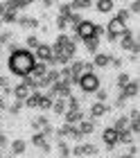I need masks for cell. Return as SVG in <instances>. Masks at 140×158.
<instances>
[{"instance_id":"1","label":"cell","mask_w":140,"mask_h":158,"mask_svg":"<svg viewBox=\"0 0 140 158\" xmlns=\"http://www.w3.org/2000/svg\"><path fill=\"white\" fill-rule=\"evenodd\" d=\"M34 66H36L34 54L29 52V50H23V48L14 50V52L9 54V59H7V68H9V73L16 75V77H23V79L34 70Z\"/></svg>"},{"instance_id":"2","label":"cell","mask_w":140,"mask_h":158,"mask_svg":"<svg viewBox=\"0 0 140 158\" xmlns=\"http://www.w3.org/2000/svg\"><path fill=\"white\" fill-rule=\"evenodd\" d=\"M104 30H106V36H108V43H117V39H120L122 34H124V32L129 30V27H127V23H124L122 18H117V16H113L111 20H108V25L104 27Z\"/></svg>"},{"instance_id":"3","label":"cell","mask_w":140,"mask_h":158,"mask_svg":"<svg viewBox=\"0 0 140 158\" xmlns=\"http://www.w3.org/2000/svg\"><path fill=\"white\" fill-rule=\"evenodd\" d=\"M52 52H59V54H66L68 59H72L77 52V45L70 41V36H66V34H59L54 45H52Z\"/></svg>"},{"instance_id":"4","label":"cell","mask_w":140,"mask_h":158,"mask_svg":"<svg viewBox=\"0 0 140 158\" xmlns=\"http://www.w3.org/2000/svg\"><path fill=\"white\" fill-rule=\"evenodd\" d=\"M75 86H79L82 93H95V90H100V77L95 73H84L82 77L77 79Z\"/></svg>"},{"instance_id":"5","label":"cell","mask_w":140,"mask_h":158,"mask_svg":"<svg viewBox=\"0 0 140 158\" xmlns=\"http://www.w3.org/2000/svg\"><path fill=\"white\" fill-rule=\"evenodd\" d=\"M75 36H77L79 41L95 39V23H93V20H82V23L75 27Z\"/></svg>"},{"instance_id":"6","label":"cell","mask_w":140,"mask_h":158,"mask_svg":"<svg viewBox=\"0 0 140 158\" xmlns=\"http://www.w3.org/2000/svg\"><path fill=\"white\" fill-rule=\"evenodd\" d=\"M117 41H120V45H122L124 50H129L134 56H138V50H140V48H138V41L134 39V32H131V30H127Z\"/></svg>"},{"instance_id":"7","label":"cell","mask_w":140,"mask_h":158,"mask_svg":"<svg viewBox=\"0 0 140 158\" xmlns=\"http://www.w3.org/2000/svg\"><path fill=\"white\" fill-rule=\"evenodd\" d=\"M102 140H104L106 149H113V147L120 145V133H117L113 127H108V129H104V133H102Z\"/></svg>"},{"instance_id":"8","label":"cell","mask_w":140,"mask_h":158,"mask_svg":"<svg viewBox=\"0 0 140 158\" xmlns=\"http://www.w3.org/2000/svg\"><path fill=\"white\" fill-rule=\"evenodd\" d=\"M36 63H50L52 61V45H45V43H41L39 48H36Z\"/></svg>"},{"instance_id":"9","label":"cell","mask_w":140,"mask_h":158,"mask_svg":"<svg viewBox=\"0 0 140 158\" xmlns=\"http://www.w3.org/2000/svg\"><path fill=\"white\" fill-rule=\"evenodd\" d=\"M93 154H97V147L95 145H82V142L70 152V156H79V158L82 156H93Z\"/></svg>"},{"instance_id":"10","label":"cell","mask_w":140,"mask_h":158,"mask_svg":"<svg viewBox=\"0 0 140 158\" xmlns=\"http://www.w3.org/2000/svg\"><path fill=\"white\" fill-rule=\"evenodd\" d=\"M63 120H66V124L75 127V124H79V122L86 120V118H84V111L79 109V111H66V113H63Z\"/></svg>"},{"instance_id":"11","label":"cell","mask_w":140,"mask_h":158,"mask_svg":"<svg viewBox=\"0 0 140 158\" xmlns=\"http://www.w3.org/2000/svg\"><path fill=\"white\" fill-rule=\"evenodd\" d=\"M29 93H32V90H29V88H27V86H25L23 81H20V84L16 86V88H11V95L16 97L18 102H25V99L29 97Z\"/></svg>"},{"instance_id":"12","label":"cell","mask_w":140,"mask_h":158,"mask_svg":"<svg viewBox=\"0 0 140 158\" xmlns=\"http://www.w3.org/2000/svg\"><path fill=\"white\" fill-rule=\"evenodd\" d=\"M75 129L79 131V135H88V133L95 131V122L93 120H82L79 124H75Z\"/></svg>"},{"instance_id":"13","label":"cell","mask_w":140,"mask_h":158,"mask_svg":"<svg viewBox=\"0 0 140 158\" xmlns=\"http://www.w3.org/2000/svg\"><path fill=\"white\" fill-rule=\"evenodd\" d=\"M41 99H43V93L41 90H32V93H29V97L25 99V106H27V109H34V106H39L41 104Z\"/></svg>"},{"instance_id":"14","label":"cell","mask_w":140,"mask_h":158,"mask_svg":"<svg viewBox=\"0 0 140 158\" xmlns=\"http://www.w3.org/2000/svg\"><path fill=\"white\" fill-rule=\"evenodd\" d=\"M108 111V106L106 104H100V102H95L93 106H91V120L95 122V120H100L102 115H104V113Z\"/></svg>"},{"instance_id":"15","label":"cell","mask_w":140,"mask_h":158,"mask_svg":"<svg viewBox=\"0 0 140 158\" xmlns=\"http://www.w3.org/2000/svg\"><path fill=\"white\" fill-rule=\"evenodd\" d=\"M25 149H27V142L23 138H16L11 142V154L14 156H20V154H25Z\"/></svg>"},{"instance_id":"16","label":"cell","mask_w":140,"mask_h":158,"mask_svg":"<svg viewBox=\"0 0 140 158\" xmlns=\"http://www.w3.org/2000/svg\"><path fill=\"white\" fill-rule=\"evenodd\" d=\"M138 90H140L138 81H129L127 86H124V90H120V93H122V95L129 99V97H136V95H138Z\"/></svg>"},{"instance_id":"17","label":"cell","mask_w":140,"mask_h":158,"mask_svg":"<svg viewBox=\"0 0 140 158\" xmlns=\"http://www.w3.org/2000/svg\"><path fill=\"white\" fill-rule=\"evenodd\" d=\"M113 0H97V2H95V11H100V14H108L113 9Z\"/></svg>"},{"instance_id":"18","label":"cell","mask_w":140,"mask_h":158,"mask_svg":"<svg viewBox=\"0 0 140 158\" xmlns=\"http://www.w3.org/2000/svg\"><path fill=\"white\" fill-rule=\"evenodd\" d=\"M108 63H111V56H108V54H95V59H93V66L95 68H106L108 66Z\"/></svg>"},{"instance_id":"19","label":"cell","mask_w":140,"mask_h":158,"mask_svg":"<svg viewBox=\"0 0 140 158\" xmlns=\"http://www.w3.org/2000/svg\"><path fill=\"white\" fill-rule=\"evenodd\" d=\"M72 16V7H70V2H61L59 5V18H66L68 20Z\"/></svg>"},{"instance_id":"20","label":"cell","mask_w":140,"mask_h":158,"mask_svg":"<svg viewBox=\"0 0 140 158\" xmlns=\"http://www.w3.org/2000/svg\"><path fill=\"white\" fill-rule=\"evenodd\" d=\"M113 129H115L117 133L127 131V129H129V120H127V118H117V120H115V124H113Z\"/></svg>"},{"instance_id":"21","label":"cell","mask_w":140,"mask_h":158,"mask_svg":"<svg viewBox=\"0 0 140 158\" xmlns=\"http://www.w3.org/2000/svg\"><path fill=\"white\" fill-rule=\"evenodd\" d=\"M20 25H25V27H29V30H34V27H39V20L36 18H27V16H20V18H16Z\"/></svg>"},{"instance_id":"22","label":"cell","mask_w":140,"mask_h":158,"mask_svg":"<svg viewBox=\"0 0 140 158\" xmlns=\"http://www.w3.org/2000/svg\"><path fill=\"white\" fill-rule=\"evenodd\" d=\"M52 111L57 113V115H63L66 113V99H54L52 102Z\"/></svg>"},{"instance_id":"23","label":"cell","mask_w":140,"mask_h":158,"mask_svg":"<svg viewBox=\"0 0 140 158\" xmlns=\"http://www.w3.org/2000/svg\"><path fill=\"white\" fill-rule=\"evenodd\" d=\"M57 147H59V156H61V158H68V156H70V147L66 145V140H61V138H59Z\"/></svg>"},{"instance_id":"24","label":"cell","mask_w":140,"mask_h":158,"mask_svg":"<svg viewBox=\"0 0 140 158\" xmlns=\"http://www.w3.org/2000/svg\"><path fill=\"white\" fill-rule=\"evenodd\" d=\"M84 43H86V50H88V52L97 54V45H100V39H88V41H84Z\"/></svg>"},{"instance_id":"25","label":"cell","mask_w":140,"mask_h":158,"mask_svg":"<svg viewBox=\"0 0 140 158\" xmlns=\"http://www.w3.org/2000/svg\"><path fill=\"white\" fill-rule=\"evenodd\" d=\"M120 142H122V145H134V133H131L129 129H127V131H122L120 133Z\"/></svg>"},{"instance_id":"26","label":"cell","mask_w":140,"mask_h":158,"mask_svg":"<svg viewBox=\"0 0 140 158\" xmlns=\"http://www.w3.org/2000/svg\"><path fill=\"white\" fill-rule=\"evenodd\" d=\"M131 81V77L127 75V73H122V75H117V88H120V90H124V86H127Z\"/></svg>"},{"instance_id":"27","label":"cell","mask_w":140,"mask_h":158,"mask_svg":"<svg viewBox=\"0 0 140 158\" xmlns=\"http://www.w3.org/2000/svg\"><path fill=\"white\" fill-rule=\"evenodd\" d=\"M72 11L75 9H86V7H91V0H75V2H70Z\"/></svg>"},{"instance_id":"28","label":"cell","mask_w":140,"mask_h":158,"mask_svg":"<svg viewBox=\"0 0 140 158\" xmlns=\"http://www.w3.org/2000/svg\"><path fill=\"white\" fill-rule=\"evenodd\" d=\"M18 16H16V11H11V9H5V14H2V18L0 20H5V23H14Z\"/></svg>"},{"instance_id":"29","label":"cell","mask_w":140,"mask_h":158,"mask_svg":"<svg viewBox=\"0 0 140 158\" xmlns=\"http://www.w3.org/2000/svg\"><path fill=\"white\" fill-rule=\"evenodd\" d=\"M52 102H54V99H50L48 95H43L41 104H39V109H43V111H50V109H52Z\"/></svg>"},{"instance_id":"30","label":"cell","mask_w":140,"mask_h":158,"mask_svg":"<svg viewBox=\"0 0 140 158\" xmlns=\"http://www.w3.org/2000/svg\"><path fill=\"white\" fill-rule=\"evenodd\" d=\"M7 109H9V113H11V115H18V111L23 109V102H18V99H16V102H14L11 106H7Z\"/></svg>"},{"instance_id":"31","label":"cell","mask_w":140,"mask_h":158,"mask_svg":"<svg viewBox=\"0 0 140 158\" xmlns=\"http://www.w3.org/2000/svg\"><path fill=\"white\" fill-rule=\"evenodd\" d=\"M39 45H41V41H39V36H27V50H29V48H34V50H36Z\"/></svg>"},{"instance_id":"32","label":"cell","mask_w":140,"mask_h":158,"mask_svg":"<svg viewBox=\"0 0 140 158\" xmlns=\"http://www.w3.org/2000/svg\"><path fill=\"white\" fill-rule=\"evenodd\" d=\"M95 93H97V102H100V104H104V102H106V97H108V93H106L104 88H102V90H95Z\"/></svg>"},{"instance_id":"33","label":"cell","mask_w":140,"mask_h":158,"mask_svg":"<svg viewBox=\"0 0 140 158\" xmlns=\"http://www.w3.org/2000/svg\"><path fill=\"white\" fill-rule=\"evenodd\" d=\"M57 27L61 32H66V30H68V20H66V18H57Z\"/></svg>"},{"instance_id":"34","label":"cell","mask_w":140,"mask_h":158,"mask_svg":"<svg viewBox=\"0 0 140 158\" xmlns=\"http://www.w3.org/2000/svg\"><path fill=\"white\" fill-rule=\"evenodd\" d=\"M111 63H113V66H115V68H122V66H124V61L120 59V56H115V59H113V56H111Z\"/></svg>"},{"instance_id":"35","label":"cell","mask_w":140,"mask_h":158,"mask_svg":"<svg viewBox=\"0 0 140 158\" xmlns=\"http://www.w3.org/2000/svg\"><path fill=\"white\" fill-rule=\"evenodd\" d=\"M129 11H134V14H138V11H140V2H138V0L129 5Z\"/></svg>"},{"instance_id":"36","label":"cell","mask_w":140,"mask_h":158,"mask_svg":"<svg viewBox=\"0 0 140 158\" xmlns=\"http://www.w3.org/2000/svg\"><path fill=\"white\" fill-rule=\"evenodd\" d=\"M9 39H11V34H9V32H2V34H0V45H2V43H7Z\"/></svg>"},{"instance_id":"37","label":"cell","mask_w":140,"mask_h":158,"mask_svg":"<svg viewBox=\"0 0 140 158\" xmlns=\"http://www.w3.org/2000/svg\"><path fill=\"white\" fill-rule=\"evenodd\" d=\"M5 145H7V138H5V133L0 131V147H5Z\"/></svg>"},{"instance_id":"38","label":"cell","mask_w":140,"mask_h":158,"mask_svg":"<svg viewBox=\"0 0 140 158\" xmlns=\"http://www.w3.org/2000/svg\"><path fill=\"white\" fill-rule=\"evenodd\" d=\"M2 109H7V102H5V97L0 95V111H2Z\"/></svg>"},{"instance_id":"39","label":"cell","mask_w":140,"mask_h":158,"mask_svg":"<svg viewBox=\"0 0 140 158\" xmlns=\"http://www.w3.org/2000/svg\"><path fill=\"white\" fill-rule=\"evenodd\" d=\"M5 14V2H0V16Z\"/></svg>"},{"instance_id":"40","label":"cell","mask_w":140,"mask_h":158,"mask_svg":"<svg viewBox=\"0 0 140 158\" xmlns=\"http://www.w3.org/2000/svg\"><path fill=\"white\" fill-rule=\"evenodd\" d=\"M0 158H2V149H0Z\"/></svg>"},{"instance_id":"41","label":"cell","mask_w":140,"mask_h":158,"mask_svg":"<svg viewBox=\"0 0 140 158\" xmlns=\"http://www.w3.org/2000/svg\"><path fill=\"white\" fill-rule=\"evenodd\" d=\"M122 158H131V156H122Z\"/></svg>"},{"instance_id":"42","label":"cell","mask_w":140,"mask_h":158,"mask_svg":"<svg viewBox=\"0 0 140 158\" xmlns=\"http://www.w3.org/2000/svg\"><path fill=\"white\" fill-rule=\"evenodd\" d=\"M0 27H2V20H0Z\"/></svg>"},{"instance_id":"43","label":"cell","mask_w":140,"mask_h":158,"mask_svg":"<svg viewBox=\"0 0 140 158\" xmlns=\"http://www.w3.org/2000/svg\"><path fill=\"white\" fill-rule=\"evenodd\" d=\"M0 50H2V45H0Z\"/></svg>"},{"instance_id":"44","label":"cell","mask_w":140,"mask_h":158,"mask_svg":"<svg viewBox=\"0 0 140 158\" xmlns=\"http://www.w3.org/2000/svg\"><path fill=\"white\" fill-rule=\"evenodd\" d=\"M7 158H11V156H7Z\"/></svg>"}]
</instances>
